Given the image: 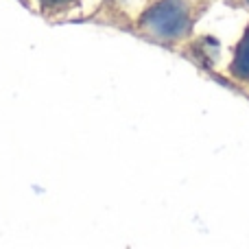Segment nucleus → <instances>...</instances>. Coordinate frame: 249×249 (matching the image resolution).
<instances>
[{"label": "nucleus", "mask_w": 249, "mask_h": 249, "mask_svg": "<svg viewBox=\"0 0 249 249\" xmlns=\"http://www.w3.org/2000/svg\"><path fill=\"white\" fill-rule=\"evenodd\" d=\"M232 72L236 79L241 81H249V29L245 33V37L241 39L234 55V64H232Z\"/></svg>", "instance_id": "nucleus-3"}, {"label": "nucleus", "mask_w": 249, "mask_h": 249, "mask_svg": "<svg viewBox=\"0 0 249 249\" xmlns=\"http://www.w3.org/2000/svg\"><path fill=\"white\" fill-rule=\"evenodd\" d=\"M35 16L61 24V22L92 20L103 9L105 0H22Z\"/></svg>", "instance_id": "nucleus-2"}, {"label": "nucleus", "mask_w": 249, "mask_h": 249, "mask_svg": "<svg viewBox=\"0 0 249 249\" xmlns=\"http://www.w3.org/2000/svg\"><path fill=\"white\" fill-rule=\"evenodd\" d=\"M138 31L158 42H173L190 31V9L186 0H158L138 20Z\"/></svg>", "instance_id": "nucleus-1"}, {"label": "nucleus", "mask_w": 249, "mask_h": 249, "mask_svg": "<svg viewBox=\"0 0 249 249\" xmlns=\"http://www.w3.org/2000/svg\"><path fill=\"white\" fill-rule=\"evenodd\" d=\"M245 2H247V4H249V0H245Z\"/></svg>", "instance_id": "nucleus-4"}]
</instances>
